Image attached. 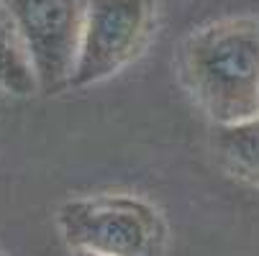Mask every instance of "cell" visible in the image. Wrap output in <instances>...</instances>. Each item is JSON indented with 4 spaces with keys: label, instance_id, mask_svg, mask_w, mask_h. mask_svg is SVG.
I'll return each instance as SVG.
<instances>
[{
    "label": "cell",
    "instance_id": "cell-1",
    "mask_svg": "<svg viewBox=\"0 0 259 256\" xmlns=\"http://www.w3.org/2000/svg\"><path fill=\"white\" fill-rule=\"evenodd\" d=\"M180 75L218 126L259 116V18H226L195 31L180 49Z\"/></svg>",
    "mask_w": 259,
    "mask_h": 256
},
{
    "label": "cell",
    "instance_id": "cell-4",
    "mask_svg": "<svg viewBox=\"0 0 259 256\" xmlns=\"http://www.w3.org/2000/svg\"><path fill=\"white\" fill-rule=\"evenodd\" d=\"M28 46L41 92L69 87L88 0H0Z\"/></svg>",
    "mask_w": 259,
    "mask_h": 256
},
{
    "label": "cell",
    "instance_id": "cell-5",
    "mask_svg": "<svg viewBox=\"0 0 259 256\" xmlns=\"http://www.w3.org/2000/svg\"><path fill=\"white\" fill-rule=\"evenodd\" d=\"M213 151L231 177L259 187V116L231 126H218Z\"/></svg>",
    "mask_w": 259,
    "mask_h": 256
},
{
    "label": "cell",
    "instance_id": "cell-3",
    "mask_svg": "<svg viewBox=\"0 0 259 256\" xmlns=\"http://www.w3.org/2000/svg\"><path fill=\"white\" fill-rule=\"evenodd\" d=\"M154 28V0H88L69 87L103 82L131 64Z\"/></svg>",
    "mask_w": 259,
    "mask_h": 256
},
{
    "label": "cell",
    "instance_id": "cell-6",
    "mask_svg": "<svg viewBox=\"0 0 259 256\" xmlns=\"http://www.w3.org/2000/svg\"><path fill=\"white\" fill-rule=\"evenodd\" d=\"M0 90L18 97L33 95L39 90L28 46L3 3H0Z\"/></svg>",
    "mask_w": 259,
    "mask_h": 256
},
{
    "label": "cell",
    "instance_id": "cell-7",
    "mask_svg": "<svg viewBox=\"0 0 259 256\" xmlns=\"http://www.w3.org/2000/svg\"><path fill=\"white\" fill-rule=\"evenodd\" d=\"M72 256H95V253H88V251H72Z\"/></svg>",
    "mask_w": 259,
    "mask_h": 256
},
{
    "label": "cell",
    "instance_id": "cell-2",
    "mask_svg": "<svg viewBox=\"0 0 259 256\" xmlns=\"http://www.w3.org/2000/svg\"><path fill=\"white\" fill-rule=\"evenodd\" d=\"M59 228L72 251L95 256H162L167 223L162 213L136 195H90L59 208Z\"/></svg>",
    "mask_w": 259,
    "mask_h": 256
}]
</instances>
